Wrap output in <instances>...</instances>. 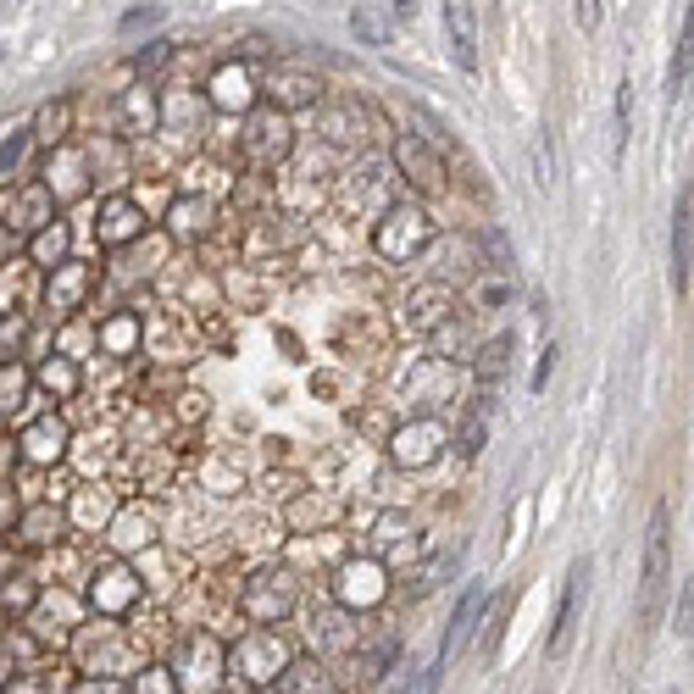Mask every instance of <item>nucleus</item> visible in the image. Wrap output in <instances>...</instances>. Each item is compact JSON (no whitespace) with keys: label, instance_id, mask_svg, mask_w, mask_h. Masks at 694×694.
Here are the masks:
<instances>
[{"label":"nucleus","instance_id":"obj_4","mask_svg":"<svg viewBox=\"0 0 694 694\" xmlns=\"http://www.w3.org/2000/svg\"><path fill=\"white\" fill-rule=\"evenodd\" d=\"M294 578L289 572H256L250 583H245V611L256 617V622H283L289 611H294Z\"/></svg>","mask_w":694,"mask_h":694},{"label":"nucleus","instance_id":"obj_22","mask_svg":"<svg viewBox=\"0 0 694 694\" xmlns=\"http://www.w3.org/2000/svg\"><path fill=\"white\" fill-rule=\"evenodd\" d=\"M628 134H633V84L622 79V84H617V134H611V151H617V156L628 151Z\"/></svg>","mask_w":694,"mask_h":694},{"label":"nucleus","instance_id":"obj_8","mask_svg":"<svg viewBox=\"0 0 694 694\" xmlns=\"http://www.w3.org/2000/svg\"><path fill=\"white\" fill-rule=\"evenodd\" d=\"M583 589H589V561H572L567 589H561V605H556V628H550V655H567L572 628H578V611H583Z\"/></svg>","mask_w":694,"mask_h":694},{"label":"nucleus","instance_id":"obj_28","mask_svg":"<svg viewBox=\"0 0 694 694\" xmlns=\"http://www.w3.org/2000/svg\"><path fill=\"white\" fill-rule=\"evenodd\" d=\"M484 439H489V417H484V406H478V412L467 417V428H462V456H478Z\"/></svg>","mask_w":694,"mask_h":694},{"label":"nucleus","instance_id":"obj_21","mask_svg":"<svg viewBox=\"0 0 694 694\" xmlns=\"http://www.w3.org/2000/svg\"><path fill=\"white\" fill-rule=\"evenodd\" d=\"M128 594H134V578L117 567V572H106L101 583H95V605H106V611H117V605H128Z\"/></svg>","mask_w":694,"mask_h":694},{"label":"nucleus","instance_id":"obj_15","mask_svg":"<svg viewBox=\"0 0 694 694\" xmlns=\"http://www.w3.org/2000/svg\"><path fill=\"white\" fill-rule=\"evenodd\" d=\"M62 445H68V428H62L56 417H45V423H34V428L23 434V450H29L34 462H56Z\"/></svg>","mask_w":694,"mask_h":694},{"label":"nucleus","instance_id":"obj_29","mask_svg":"<svg viewBox=\"0 0 694 694\" xmlns=\"http://www.w3.org/2000/svg\"><path fill=\"white\" fill-rule=\"evenodd\" d=\"M40 384H45V390H56V395H73L79 373H73L68 362H51V367H40Z\"/></svg>","mask_w":694,"mask_h":694},{"label":"nucleus","instance_id":"obj_16","mask_svg":"<svg viewBox=\"0 0 694 694\" xmlns=\"http://www.w3.org/2000/svg\"><path fill=\"white\" fill-rule=\"evenodd\" d=\"M278 694H333V683H328V672H322L317 661H294V666L278 677Z\"/></svg>","mask_w":694,"mask_h":694},{"label":"nucleus","instance_id":"obj_12","mask_svg":"<svg viewBox=\"0 0 694 694\" xmlns=\"http://www.w3.org/2000/svg\"><path fill=\"white\" fill-rule=\"evenodd\" d=\"M211 101H217L222 112H256V84H250V73H245V68H222V73L211 79Z\"/></svg>","mask_w":694,"mask_h":694},{"label":"nucleus","instance_id":"obj_2","mask_svg":"<svg viewBox=\"0 0 694 694\" xmlns=\"http://www.w3.org/2000/svg\"><path fill=\"white\" fill-rule=\"evenodd\" d=\"M428 239H434V222H428L417 206H395V211L373 228V245H379V256H390V261H412Z\"/></svg>","mask_w":694,"mask_h":694},{"label":"nucleus","instance_id":"obj_23","mask_svg":"<svg viewBox=\"0 0 694 694\" xmlns=\"http://www.w3.org/2000/svg\"><path fill=\"white\" fill-rule=\"evenodd\" d=\"M29 139H34V128H7V145H0V173H18L23 167V151H29Z\"/></svg>","mask_w":694,"mask_h":694},{"label":"nucleus","instance_id":"obj_1","mask_svg":"<svg viewBox=\"0 0 694 694\" xmlns=\"http://www.w3.org/2000/svg\"><path fill=\"white\" fill-rule=\"evenodd\" d=\"M666 578H672V511L655 500L650 506V528H644V567H639V622L661 617Z\"/></svg>","mask_w":694,"mask_h":694},{"label":"nucleus","instance_id":"obj_3","mask_svg":"<svg viewBox=\"0 0 694 694\" xmlns=\"http://www.w3.org/2000/svg\"><path fill=\"white\" fill-rule=\"evenodd\" d=\"M245 156L256 162V167H278L283 156H289V123H283V112L278 106H261V112H250L245 117Z\"/></svg>","mask_w":694,"mask_h":694},{"label":"nucleus","instance_id":"obj_17","mask_svg":"<svg viewBox=\"0 0 694 694\" xmlns=\"http://www.w3.org/2000/svg\"><path fill=\"white\" fill-rule=\"evenodd\" d=\"M478 611H484V583H467V594L456 600V617H450V628H445V650H439V661H445V655H450V644L473 628V617H478Z\"/></svg>","mask_w":694,"mask_h":694},{"label":"nucleus","instance_id":"obj_18","mask_svg":"<svg viewBox=\"0 0 694 694\" xmlns=\"http://www.w3.org/2000/svg\"><path fill=\"white\" fill-rule=\"evenodd\" d=\"M84 283H90V272H84L79 261H68V267L51 278V305H56V311H68V305L84 294Z\"/></svg>","mask_w":694,"mask_h":694},{"label":"nucleus","instance_id":"obj_30","mask_svg":"<svg viewBox=\"0 0 694 694\" xmlns=\"http://www.w3.org/2000/svg\"><path fill=\"white\" fill-rule=\"evenodd\" d=\"M167 56H173V40H151V45H145V51L134 56V68H139V73H156V68H162Z\"/></svg>","mask_w":694,"mask_h":694},{"label":"nucleus","instance_id":"obj_5","mask_svg":"<svg viewBox=\"0 0 694 694\" xmlns=\"http://www.w3.org/2000/svg\"><path fill=\"white\" fill-rule=\"evenodd\" d=\"M395 162H401V173H406L423 195H439V189H445V162H439V151H434L428 139L401 134V139H395Z\"/></svg>","mask_w":694,"mask_h":694},{"label":"nucleus","instance_id":"obj_11","mask_svg":"<svg viewBox=\"0 0 694 694\" xmlns=\"http://www.w3.org/2000/svg\"><path fill=\"white\" fill-rule=\"evenodd\" d=\"M688 90H694V7H688V18H683V29H677V45H672V68H666V101L677 106Z\"/></svg>","mask_w":694,"mask_h":694},{"label":"nucleus","instance_id":"obj_33","mask_svg":"<svg viewBox=\"0 0 694 694\" xmlns=\"http://www.w3.org/2000/svg\"><path fill=\"white\" fill-rule=\"evenodd\" d=\"M134 694H173V677H167L162 666H151V672L134 683Z\"/></svg>","mask_w":694,"mask_h":694},{"label":"nucleus","instance_id":"obj_31","mask_svg":"<svg viewBox=\"0 0 694 694\" xmlns=\"http://www.w3.org/2000/svg\"><path fill=\"white\" fill-rule=\"evenodd\" d=\"M62 245H68V228H62V222H51V228L40 234V245H34V256H40V261H51V256H62Z\"/></svg>","mask_w":694,"mask_h":694},{"label":"nucleus","instance_id":"obj_32","mask_svg":"<svg viewBox=\"0 0 694 694\" xmlns=\"http://www.w3.org/2000/svg\"><path fill=\"white\" fill-rule=\"evenodd\" d=\"M600 12H605L600 0H572V18H578V29H583V34H594V29H600Z\"/></svg>","mask_w":694,"mask_h":694},{"label":"nucleus","instance_id":"obj_13","mask_svg":"<svg viewBox=\"0 0 694 694\" xmlns=\"http://www.w3.org/2000/svg\"><path fill=\"white\" fill-rule=\"evenodd\" d=\"M317 90H322V84H317L311 73H278L267 95H272L278 112H300V106H317Z\"/></svg>","mask_w":694,"mask_h":694},{"label":"nucleus","instance_id":"obj_27","mask_svg":"<svg viewBox=\"0 0 694 694\" xmlns=\"http://www.w3.org/2000/svg\"><path fill=\"white\" fill-rule=\"evenodd\" d=\"M351 34L367 40V45H390V29H384V18H373V12H351Z\"/></svg>","mask_w":694,"mask_h":694},{"label":"nucleus","instance_id":"obj_37","mask_svg":"<svg viewBox=\"0 0 694 694\" xmlns=\"http://www.w3.org/2000/svg\"><path fill=\"white\" fill-rule=\"evenodd\" d=\"M395 7V18H417V0H390Z\"/></svg>","mask_w":694,"mask_h":694},{"label":"nucleus","instance_id":"obj_26","mask_svg":"<svg viewBox=\"0 0 694 694\" xmlns=\"http://www.w3.org/2000/svg\"><path fill=\"white\" fill-rule=\"evenodd\" d=\"M506 617H511V600H500V605L489 611V628H484V644H478V655H484V661H495V650H500V633H506Z\"/></svg>","mask_w":694,"mask_h":694},{"label":"nucleus","instance_id":"obj_36","mask_svg":"<svg viewBox=\"0 0 694 694\" xmlns=\"http://www.w3.org/2000/svg\"><path fill=\"white\" fill-rule=\"evenodd\" d=\"M18 395H23V373H12V367H7V412H18V406H23Z\"/></svg>","mask_w":694,"mask_h":694},{"label":"nucleus","instance_id":"obj_7","mask_svg":"<svg viewBox=\"0 0 694 694\" xmlns=\"http://www.w3.org/2000/svg\"><path fill=\"white\" fill-rule=\"evenodd\" d=\"M445 40L462 73H478V12L473 0H445Z\"/></svg>","mask_w":694,"mask_h":694},{"label":"nucleus","instance_id":"obj_35","mask_svg":"<svg viewBox=\"0 0 694 694\" xmlns=\"http://www.w3.org/2000/svg\"><path fill=\"white\" fill-rule=\"evenodd\" d=\"M151 23H162V7H145V12H128V18H123V34H134V29H151Z\"/></svg>","mask_w":694,"mask_h":694},{"label":"nucleus","instance_id":"obj_24","mask_svg":"<svg viewBox=\"0 0 694 694\" xmlns=\"http://www.w3.org/2000/svg\"><path fill=\"white\" fill-rule=\"evenodd\" d=\"M68 117H73V106H68V101H51V106L40 112V134H34V139H45V145H56V139L68 134Z\"/></svg>","mask_w":694,"mask_h":694},{"label":"nucleus","instance_id":"obj_6","mask_svg":"<svg viewBox=\"0 0 694 694\" xmlns=\"http://www.w3.org/2000/svg\"><path fill=\"white\" fill-rule=\"evenodd\" d=\"M688 272H694V195H677L672 206V294H688Z\"/></svg>","mask_w":694,"mask_h":694},{"label":"nucleus","instance_id":"obj_25","mask_svg":"<svg viewBox=\"0 0 694 694\" xmlns=\"http://www.w3.org/2000/svg\"><path fill=\"white\" fill-rule=\"evenodd\" d=\"M672 628H677V639H694V578H683V589H677Z\"/></svg>","mask_w":694,"mask_h":694},{"label":"nucleus","instance_id":"obj_34","mask_svg":"<svg viewBox=\"0 0 694 694\" xmlns=\"http://www.w3.org/2000/svg\"><path fill=\"white\" fill-rule=\"evenodd\" d=\"M550 373H556V351H550V344H545V356H539V367H534V395H545Z\"/></svg>","mask_w":694,"mask_h":694},{"label":"nucleus","instance_id":"obj_14","mask_svg":"<svg viewBox=\"0 0 694 694\" xmlns=\"http://www.w3.org/2000/svg\"><path fill=\"white\" fill-rule=\"evenodd\" d=\"M239 661H250L245 666V677H272L278 666H283V644H278V633H256L250 644H239Z\"/></svg>","mask_w":694,"mask_h":694},{"label":"nucleus","instance_id":"obj_9","mask_svg":"<svg viewBox=\"0 0 694 694\" xmlns=\"http://www.w3.org/2000/svg\"><path fill=\"white\" fill-rule=\"evenodd\" d=\"M145 228V211L128 200V195H106L101 200V217H95V234H101V245L106 250H117V245H128L134 234Z\"/></svg>","mask_w":694,"mask_h":694},{"label":"nucleus","instance_id":"obj_10","mask_svg":"<svg viewBox=\"0 0 694 694\" xmlns=\"http://www.w3.org/2000/svg\"><path fill=\"white\" fill-rule=\"evenodd\" d=\"M439 445H445L439 423H412V428L395 434V462L401 467H428V462H439Z\"/></svg>","mask_w":694,"mask_h":694},{"label":"nucleus","instance_id":"obj_20","mask_svg":"<svg viewBox=\"0 0 694 694\" xmlns=\"http://www.w3.org/2000/svg\"><path fill=\"white\" fill-rule=\"evenodd\" d=\"M506 367H511V333H500L495 344H484V356H478V379H484V384H495V379H506Z\"/></svg>","mask_w":694,"mask_h":694},{"label":"nucleus","instance_id":"obj_19","mask_svg":"<svg viewBox=\"0 0 694 694\" xmlns=\"http://www.w3.org/2000/svg\"><path fill=\"white\" fill-rule=\"evenodd\" d=\"M362 117H367L362 106H333V112H322V128H328V139H339V145H356V139H362V134H356Z\"/></svg>","mask_w":694,"mask_h":694}]
</instances>
